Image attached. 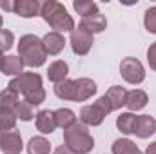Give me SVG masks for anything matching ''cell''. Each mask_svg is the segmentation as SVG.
<instances>
[{
	"mask_svg": "<svg viewBox=\"0 0 156 154\" xmlns=\"http://www.w3.org/2000/svg\"><path fill=\"white\" fill-rule=\"evenodd\" d=\"M9 89H13L15 93H18V96L22 94L26 102H29L33 107H37L40 103L45 102V89H44V80L38 73L33 71H24L22 75L15 76L9 83Z\"/></svg>",
	"mask_w": 156,
	"mask_h": 154,
	"instance_id": "obj_1",
	"label": "cell"
},
{
	"mask_svg": "<svg viewBox=\"0 0 156 154\" xmlns=\"http://www.w3.org/2000/svg\"><path fill=\"white\" fill-rule=\"evenodd\" d=\"M98 91V85L91 78H76V80H64L62 83L55 85V96L64 102H87Z\"/></svg>",
	"mask_w": 156,
	"mask_h": 154,
	"instance_id": "obj_2",
	"label": "cell"
},
{
	"mask_svg": "<svg viewBox=\"0 0 156 154\" xmlns=\"http://www.w3.org/2000/svg\"><path fill=\"white\" fill-rule=\"evenodd\" d=\"M40 16L44 18V22L55 31V33H71L76 26L73 16L69 15V11L66 9L64 4L56 2V0H45L40 5Z\"/></svg>",
	"mask_w": 156,
	"mask_h": 154,
	"instance_id": "obj_3",
	"label": "cell"
},
{
	"mask_svg": "<svg viewBox=\"0 0 156 154\" xmlns=\"http://www.w3.org/2000/svg\"><path fill=\"white\" fill-rule=\"evenodd\" d=\"M18 56L24 62V65L27 67H42L47 60V53L44 49L42 38H38L37 35H24L18 40Z\"/></svg>",
	"mask_w": 156,
	"mask_h": 154,
	"instance_id": "obj_4",
	"label": "cell"
},
{
	"mask_svg": "<svg viewBox=\"0 0 156 154\" xmlns=\"http://www.w3.org/2000/svg\"><path fill=\"white\" fill-rule=\"evenodd\" d=\"M64 145L75 154H89L94 149V138L82 121H76L71 129L64 131Z\"/></svg>",
	"mask_w": 156,
	"mask_h": 154,
	"instance_id": "obj_5",
	"label": "cell"
},
{
	"mask_svg": "<svg viewBox=\"0 0 156 154\" xmlns=\"http://www.w3.org/2000/svg\"><path fill=\"white\" fill-rule=\"evenodd\" d=\"M111 107L109 103L105 102L104 96H100L94 103H89V105H83L80 109V121L85 125V127H98L104 123V120L107 118V114H111Z\"/></svg>",
	"mask_w": 156,
	"mask_h": 154,
	"instance_id": "obj_6",
	"label": "cell"
},
{
	"mask_svg": "<svg viewBox=\"0 0 156 154\" xmlns=\"http://www.w3.org/2000/svg\"><path fill=\"white\" fill-rule=\"evenodd\" d=\"M120 75L122 78L131 83V85H140L145 80V67L144 64L134 58V56H127L120 62Z\"/></svg>",
	"mask_w": 156,
	"mask_h": 154,
	"instance_id": "obj_7",
	"label": "cell"
},
{
	"mask_svg": "<svg viewBox=\"0 0 156 154\" xmlns=\"http://www.w3.org/2000/svg\"><path fill=\"white\" fill-rule=\"evenodd\" d=\"M69 44H71V49H73L75 54L85 56V54L91 51L93 44H94V35H91L87 29H83V27L78 24V27H75V29L71 31Z\"/></svg>",
	"mask_w": 156,
	"mask_h": 154,
	"instance_id": "obj_8",
	"label": "cell"
},
{
	"mask_svg": "<svg viewBox=\"0 0 156 154\" xmlns=\"http://www.w3.org/2000/svg\"><path fill=\"white\" fill-rule=\"evenodd\" d=\"M0 151L4 154H20L24 151V140L18 131L0 132Z\"/></svg>",
	"mask_w": 156,
	"mask_h": 154,
	"instance_id": "obj_9",
	"label": "cell"
},
{
	"mask_svg": "<svg viewBox=\"0 0 156 154\" xmlns=\"http://www.w3.org/2000/svg\"><path fill=\"white\" fill-rule=\"evenodd\" d=\"M42 44H44V49L47 53V56H56L64 51L66 47V38L64 35L60 33H55V31H49L42 37Z\"/></svg>",
	"mask_w": 156,
	"mask_h": 154,
	"instance_id": "obj_10",
	"label": "cell"
},
{
	"mask_svg": "<svg viewBox=\"0 0 156 154\" xmlns=\"http://www.w3.org/2000/svg\"><path fill=\"white\" fill-rule=\"evenodd\" d=\"M35 125H37V131L42 134H51L55 132V129L58 127L56 125V118H55V111H49V109H44L35 114Z\"/></svg>",
	"mask_w": 156,
	"mask_h": 154,
	"instance_id": "obj_11",
	"label": "cell"
},
{
	"mask_svg": "<svg viewBox=\"0 0 156 154\" xmlns=\"http://www.w3.org/2000/svg\"><path fill=\"white\" fill-rule=\"evenodd\" d=\"M40 4L38 0H15L13 2V13L22 16V18H33L40 15Z\"/></svg>",
	"mask_w": 156,
	"mask_h": 154,
	"instance_id": "obj_12",
	"label": "cell"
},
{
	"mask_svg": "<svg viewBox=\"0 0 156 154\" xmlns=\"http://www.w3.org/2000/svg\"><path fill=\"white\" fill-rule=\"evenodd\" d=\"M156 132V118L151 114H140L136 118V127H134V134L142 140L151 138Z\"/></svg>",
	"mask_w": 156,
	"mask_h": 154,
	"instance_id": "obj_13",
	"label": "cell"
},
{
	"mask_svg": "<svg viewBox=\"0 0 156 154\" xmlns=\"http://www.w3.org/2000/svg\"><path fill=\"white\" fill-rule=\"evenodd\" d=\"M147 103H149V96H147V93H145V91H142V89H133V91H127L125 107L129 109V113L142 111Z\"/></svg>",
	"mask_w": 156,
	"mask_h": 154,
	"instance_id": "obj_14",
	"label": "cell"
},
{
	"mask_svg": "<svg viewBox=\"0 0 156 154\" xmlns=\"http://www.w3.org/2000/svg\"><path fill=\"white\" fill-rule=\"evenodd\" d=\"M104 98H105V102L109 103L111 111H118V109H122V107L125 105L127 91H125V87H122V85H113V87L107 89V93L104 94Z\"/></svg>",
	"mask_w": 156,
	"mask_h": 154,
	"instance_id": "obj_15",
	"label": "cell"
},
{
	"mask_svg": "<svg viewBox=\"0 0 156 154\" xmlns=\"http://www.w3.org/2000/svg\"><path fill=\"white\" fill-rule=\"evenodd\" d=\"M80 26L83 29H87L91 35H98V33H104L107 29V18L102 13H96V15H91V16L82 18Z\"/></svg>",
	"mask_w": 156,
	"mask_h": 154,
	"instance_id": "obj_16",
	"label": "cell"
},
{
	"mask_svg": "<svg viewBox=\"0 0 156 154\" xmlns=\"http://www.w3.org/2000/svg\"><path fill=\"white\" fill-rule=\"evenodd\" d=\"M0 73L5 75V76H18V75L24 73V62L20 60L18 54H7L2 60Z\"/></svg>",
	"mask_w": 156,
	"mask_h": 154,
	"instance_id": "obj_17",
	"label": "cell"
},
{
	"mask_svg": "<svg viewBox=\"0 0 156 154\" xmlns=\"http://www.w3.org/2000/svg\"><path fill=\"white\" fill-rule=\"evenodd\" d=\"M67 75H69V65H67V62H64V60H55L53 64H49L47 78H49V82H53L55 85H56V83H62L64 80H67Z\"/></svg>",
	"mask_w": 156,
	"mask_h": 154,
	"instance_id": "obj_18",
	"label": "cell"
},
{
	"mask_svg": "<svg viewBox=\"0 0 156 154\" xmlns=\"http://www.w3.org/2000/svg\"><path fill=\"white\" fill-rule=\"evenodd\" d=\"M111 152L113 154H144L140 151V147L129 140V138H118L113 142V147H111Z\"/></svg>",
	"mask_w": 156,
	"mask_h": 154,
	"instance_id": "obj_19",
	"label": "cell"
},
{
	"mask_svg": "<svg viewBox=\"0 0 156 154\" xmlns=\"http://www.w3.org/2000/svg\"><path fill=\"white\" fill-rule=\"evenodd\" d=\"M55 118H56V125H58L60 129H64V131L71 129V127L78 121L75 111H71V109H67V107L56 109V111H55Z\"/></svg>",
	"mask_w": 156,
	"mask_h": 154,
	"instance_id": "obj_20",
	"label": "cell"
},
{
	"mask_svg": "<svg viewBox=\"0 0 156 154\" xmlns=\"http://www.w3.org/2000/svg\"><path fill=\"white\" fill-rule=\"evenodd\" d=\"M136 118L138 116L134 113H120V116H116V127L120 132L123 134H134V127H136Z\"/></svg>",
	"mask_w": 156,
	"mask_h": 154,
	"instance_id": "obj_21",
	"label": "cell"
},
{
	"mask_svg": "<svg viewBox=\"0 0 156 154\" xmlns=\"http://www.w3.org/2000/svg\"><path fill=\"white\" fill-rule=\"evenodd\" d=\"M26 147H27V154H51V143L44 136H33Z\"/></svg>",
	"mask_w": 156,
	"mask_h": 154,
	"instance_id": "obj_22",
	"label": "cell"
},
{
	"mask_svg": "<svg viewBox=\"0 0 156 154\" xmlns=\"http://www.w3.org/2000/svg\"><path fill=\"white\" fill-rule=\"evenodd\" d=\"M73 7H75V11H76L78 15H82V18L100 13L98 4L93 2V0H75V2H73Z\"/></svg>",
	"mask_w": 156,
	"mask_h": 154,
	"instance_id": "obj_23",
	"label": "cell"
},
{
	"mask_svg": "<svg viewBox=\"0 0 156 154\" xmlns=\"http://www.w3.org/2000/svg\"><path fill=\"white\" fill-rule=\"evenodd\" d=\"M16 114L13 109H7V107H0V132L2 131H15V125H16Z\"/></svg>",
	"mask_w": 156,
	"mask_h": 154,
	"instance_id": "obj_24",
	"label": "cell"
},
{
	"mask_svg": "<svg viewBox=\"0 0 156 154\" xmlns=\"http://www.w3.org/2000/svg\"><path fill=\"white\" fill-rule=\"evenodd\" d=\"M13 111H15L16 118H18V120H22V121H31V120L35 118L33 105H31L29 102H26V100H18Z\"/></svg>",
	"mask_w": 156,
	"mask_h": 154,
	"instance_id": "obj_25",
	"label": "cell"
},
{
	"mask_svg": "<svg viewBox=\"0 0 156 154\" xmlns=\"http://www.w3.org/2000/svg\"><path fill=\"white\" fill-rule=\"evenodd\" d=\"M20 100L18 93H15L13 89L5 87L2 93H0V107H7V109H15L16 102Z\"/></svg>",
	"mask_w": 156,
	"mask_h": 154,
	"instance_id": "obj_26",
	"label": "cell"
},
{
	"mask_svg": "<svg viewBox=\"0 0 156 154\" xmlns=\"http://www.w3.org/2000/svg\"><path fill=\"white\" fill-rule=\"evenodd\" d=\"M144 26H145V29L149 33L156 35V5L149 7L145 11V15H144Z\"/></svg>",
	"mask_w": 156,
	"mask_h": 154,
	"instance_id": "obj_27",
	"label": "cell"
},
{
	"mask_svg": "<svg viewBox=\"0 0 156 154\" xmlns=\"http://www.w3.org/2000/svg\"><path fill=\"white\" fill-rule=\"evenodd\" d=\"M13 44H15V35L9 29H0V53L9 51Z\"/></svg>",
	"mask_w": 156,
	"mask_h": 154,
	"instance_id": "obj_28",
	"label": "cell"
},
{
	"mask_svg": "<svg viewBox=\"0 0 156 154\" xmlns=\"http://www.w3.org/2000/svg\"><path fill=\"white\" fill-rule=\"evenodd\" d=\"M147 64H149L151 71H154L156 73V42L154 44H151L149 49H147Z\"/></svg>",
	"mask_w": 156,
	"mask_h": 154,
	"instance_id": "obj_29",
	"label": "cell"
},
{
	"mask_svg": "<svg viewBox=\"0 0 156 154\" xmlns=\"http://www.w3.org/2000/svg\"><path fill=\"white\" fill-rule=\"evenodd\" d=\"M53 154H75V152H71L66 145H58V147L55 149V152H53Z\"/></svg>",
	"mask_w": 156,
	"mask_h": 154,
	"instance_id": "obj_30",
	"label": "cell"
},
{
	"mask_svg": "<svg viewBox=\"0 0 156 154\" xmlns=\"http://www.w3.org/2000/svg\"><path fill=\"white\" fill-rule=\"evenodd\" d=\"M0 7H2V9H5V11H11V13H13V2H11V0L0 2Z\"/></svg>",
	"mask_w": 156,
	"mask_h": 154,
	"instance_id": "obj_31",
	"label": "cell"
},
{
	"mask_svg": "<svg viewBox=\"0 0 156 154\" xmlns=\"http://www.w3.org/2000/svg\"><path fill=\"white\" fill-rule=\"evenodd\" d=\"M145 154H156V142H153V143H149V145H147Z\"/></svg>",
	"mask_w": 156,
	"mask_h": 154,
	"instance_id": "obj_32",
	"label": "cell"
},
{
	"mask_svg": "<svg viewBox=\"0 0 156 154\" xmlns=\"http://www.w3.org/2000/svg\"><path fill=\"white\" fill-rule=\"evenodd\" d=\"M2 60H4V53H0V67H2Z\"/></svg>",
	"mask_w": 156,
	"mask_h": 154,
	"instance_id": "obj_33",
	"label": "cell"
},
{
	"mask_svg": "<svg viewBox=\"0 0 156 154\" xmlns=\"http://www.w3.org/2000/svg\"><path fill=\"white\" fill-rule=\"evenodd\" d=\"M2 26H4V18H2V15H0V29H2Z\"/></svg>",
	"mask_w": 156,
	"mask_h": 154,
	"instance_id": "obj_34",
	"label": "cell"
}]
</instances>
